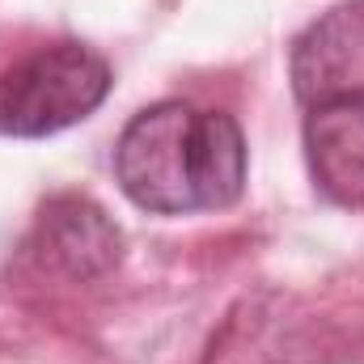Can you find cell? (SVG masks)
<instances>
[{
  "instance_id": "cell-1",
  "label": "cell",
  "mask_w": 364,
  "mask_h": 364,
  "mask_svg": "<svg viewBox=\"0 0 364 364\" xmlns=\"http://www.w3.org/2000/svg\"><path fill=\"white\" fill-rule=\"evenodd\" d=\"M246 136L233 114L191 102H157L132 114L114 144L123 195L153 216L233 208L246 191Z\"/></svg>"
},
{
  "instance_id": "cell-4",
  "label": "cell",
  "mask_w": 364,
  "mask_h": 364,
  "mask_svg": "<svg viewBox=\"0 0 364 364\" xmlns=\"http://www.w3.org/2000/svg\"><path fill=\"white\" fill-rule=\"evenodd\" d=\"M26 250L47 272H60L68 279H97V275L119 267L123 233L93 199L55 195L43 203Z\"/></svg>"
},
{
  "instance_id": "cell-2",
  "label": "cell",
  "mask_w": 364,
  "mask_h": 364,
  "mask_svg": "<svg viewBox=\"0 0 364 364\" xmlns=\"http://www.w3.org/2000/svg\"><path fill=\"white\" fill-rule=\"evenodd\" d=\"M114 85L110 64L85 43H47L0 73V136L43 140L106 102Z\"/></svg>"
},
{
  "instance_id": "cell-5",
  "label": "cell",
  "mask_w": 364,
  "mask_h": 364,
  "mask_svg": "<svg viewBox=\"0 0 364 364\" xmlns=\"http://www.w3.org/2000/svg\"><path fill=\"white\" fill-rule=\"evenodd\" d=\"M301 140L322 199L335 208H364V102L305 110Z\"/></svg>"
},
{
  "instance_id": "cell-3",
  "label": "cell",
  "mask_w": 364,
  "mask_h": 364,
  "mask_svg": "<svg viewBox=\"0 0 364 364\" xmlns=\"http://www.w3.org/2000/svg\"><path fill=\"white\" fill-rule=\"evenodd\" d=\"M288 77L301 110L364 102V0L326 9L292 38Z\"/></svg>"
}]
</instances>
